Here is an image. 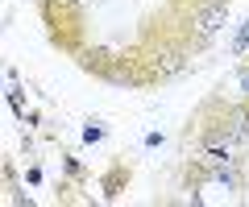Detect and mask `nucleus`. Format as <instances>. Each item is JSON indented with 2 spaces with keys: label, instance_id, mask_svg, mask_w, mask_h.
<instances>
[{
  "label": "nucleus",
  "instance_id": "1",
  "mask_svg": "<svg viewBox=\"0 0 249 207\" xmlns=\"http://www.w3.org/2000/svg\"><path fill=\"white\" fill-rule=\"evenodd\" d=\"M229 21V13H224V4H216V0H208L204 9L196 13V25H199V33H216V29Z\"/></svg>",
  "mask_w": 249,
  "mask_h": 207
},
{
  "label": "nucleus",
  "instance_id": "2",
  "mask_svg": "<svg viewBox=\"0 0 249 207\" xmlns=\"http://www.w3.org/2000/svg\"><path fill=\"white\" fill-rule=\"evenodd\" d=\"M245 42H249V25L241 29V37H237V50H245Z\"/></svg>",
  "mask_w": 249,
  "mask_h": 207
},
{
  "label": "nucleus",
  "instance_id": "3",
  "mask_svg": "<svg viewBox=\"0 0 249 207\" xmlns=\"http://www.w3.org/2000/svg\"><path fill=\"white\" fill-rule=\"evenodd\" d=\"M245 91H249V75H245Z\"/></svg>",
  "mask_w": 249,
  "mask_h": 207
},
{
  "label": "nucleus",
  "instance_id": "4",
  "mask_svg": "<svg viewBox=\"0 0 249 207\" xmlns=\"http://www.w3.org/2000/svg\"><path fill=\"white\" fill-rule=\"evenodd\" d=\"M216 4H229V0H216Z\"/></svg>",
  "mask_w": 249,
  "mask_h": 207
}]
</instances>
